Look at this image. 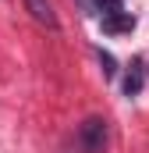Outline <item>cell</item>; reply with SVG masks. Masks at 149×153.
Returning <instances> with one entry per match:
<instances>
[{"mask_svg": "<svg viewBox=\"0 0 149 153\" xmlns=\"http://www.w3.org/2000/svg\"><path fill=\"white\" fill-rule=\"evenodd\" d=\"M100 61H103V75H114V57L100 50Z\"/></svg>", "mask_w": 149, "mask_h": 153, "instance_id": "8992f818", "label": "cell"}, {"mask_svg": "<svg viewBox=\"0 0 149 153\" xmlns=\"http://www.w3.org/2000/svg\"><path fill=\"white\" fill-rule=\"evenodd\" d=\"M85 7V14H96V18H107L114 11H121V0H78Z\"/></svg>", "mask_w": 149, "mask_h": 153, "instance_id": "277c9868", "label": "cell"}, {"mask_svg": "<svg viewBox=\"0 0 149 153\" xmlns=\"http://www.w3.org/2000/svg\"><path fill=\"white\" fill-rule=\"evenodd\" d=\"M103 146H107V121L103 117L82 121V128H78V150L82 153H103Z\"/></svg>", "mask_w": 149, "mask_h": 153, "instance_id": "6da1fadb", "label": "cell"}, {"mask_svg": "<svg viewBox=\"0 0 149 153\" xmlns=\"http://www.w3.org/2000/svg\"><path fill=\"white\" fill-rule=\"evenodd\" d=\"M100 22H103V32H110V36L135 29V18H131L128 11H114V14H107V18H100Z\"/></svg>", "mask_w": 149, "mask_h": 153, "instance_id": "3957f363", "label": "cell"}, {"mask_svg": "<svg viewBox=\"0 0 149 153\" xmlns=\"http://www.w3.org/2000/svg\"><path fill=\"white\" fill-rule=\"evenodd\" d=\"M142 82H146L142 61H135V64H131V71L124 75V96H139V93H142Z\"/></svg>", "mask_w": 149, "mask_h": 153, "instance_id": "5b68a950", "label": "cell"}, {"mask_svg": "<svg viewBox=\"0 0 149 153\" xmlns=\"http://www.w3.org/2000/svg\"><path fill=\"white\" fill-rule=\"evenodd\" d=\"M25 11L36 18L39 25H46V29H57L60 22H57V11H53V0H25Z\"/></svg>", "mask_w": 149, "mask_h": 153, "instance_id": "7a4b0ae2", "label": "cell"}]
</instances>
